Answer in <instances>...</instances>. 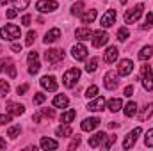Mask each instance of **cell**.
Here are the masks:
<instances>
[{"label": "cell", "mask_w": 153, "mask_h": 151, "mask_svg": "<svg viewBox=\"0 0 153 151\" xmlns=\"http://www.w3.org/2000/svg\"><path fill=\"white\" fill-rule=\"evenodd\" d=\"M0 38L7 39V41H14V39L22 38V30L18 25H13V23H7L0 29Z\"/></svg>", "instance_id": "1"}, {"label": "cell", "mask_w": 153, "mask_h": 151, "mask_svg": "<svg viewBox=\"0 0 153 151\" xmlns=\"http://www.w3.org/2000/svg\"><path fill=\"white\" fill-rule=\"evenodd\" d=\"M78 78H80V70L78 68H71V70H68L64 76H62V84L66 85V87H73L76 82H78Z\"/></svg>", "instance_id": "2"}, {"label": "cell", "mask_w": 153, "mask_h": 151, "mask_svg": "<svg viewBox=\"0 0 153 151\" xmlns=\"http://www.w3.org/2000/svg\"><path fill=\"white\" fill-rule=\"evenodd\" d=\"M103 85H105V89L114 91L116 87L119 85V75H117V71H107L105 76H103Z\"/></svg>", "instance_id": "3"}, {"label": "cell", "mask_w": 153, "mask_h": 151, "mask_svg": "<svg viewBox=\"0 0 153 151\" xmlns=\"http://www.w3.org/2000/svg\"><path fill=\"white\" fill-rule=\"evenodd\" d=\"M143 9H144V5H143V4H139V5H135L134 9L126 11V14H125V23H128V25L135 23V21L141 18V14H143Z\"/></svg>", "instance_id": "4"}, {"label": "cell", "mask_w": 153, "mask_h": 151, "mask_svg": "<svg viewBox=\"0 0 153 151\" xmlns=\"http://www.w3.org/2000/svg\"><path fill=\"white\" fill-rule=\"evenodd\" d=\"M91 41H93V46L94 48H102V46H105L109 43V34L103 32V30H96V32H93Z\"/></svg>", "instance_id": "5"}, {"label": "cell", "mask_w": 153, "mask_h": 151, "mask_svg": "<svg viewBox=\"0 0 153 151\" xmlns=\"http://www.w3.org/2000/svg\"><path fill=\"white\" fill-rule=\"evenodd\" d=\"M45 59H46V62H50V64H59V62L64 59V52H62V50H57V48H52V50H48V52L45 53Z\"/></svg>", "instance_id": "6"}, {"label": "cell", "mask_w": 153, "mask_h": 151, "mask_svg": "<svg viewBox=\"0 0 153 151\" xmlns=\"http://www.w3.org/2000/svg\"><path fill=\"white\" fill-rule=\"evenodd\" d=\"M141 132H143V130H141L139 126L134 128V130L125 137V141H123V150H130V148H134V144L137 142V137L141 135Z\"/></svg>", "instance_id": "7"}, {"label": "cell", "mask_w": 153, "mask_h": 151, "mask_svg": "<svg viewBox=\"0 0 153 151\" xmlns=\"http://www.w3.org/2000/svg\"><path fill=\"white\" fill-rule=\"evenodd\" d=\"M57 7H59V4L55 0H39L36 4V9L39 13H53Z\"/></svg>", "instance_id": "8"}, {"label": "cell", "mask_w": 153, "mask_h": 151, "mask_svg": "<svg viewBox=\"0 0 153 151\" xmlns=\"http://www.w3.org/2000/svg\"><path fill=\"white\" fill-rule=\"evenodd\" d=\"M39 84H41L43 89H46V91H50V93L57 91V80H55V76H52V75H45L39 80Z\"/></svg>", "instance_id": "9"}, {"label": "cell", "mask_w": 153, "mask_h": 151, "mask_svg": "<svg viewBox=\"0 0 153 151\" xmlns=\"http://www.w3.org/2000/svg\"><path fill=\"white\" fill-rule=\"evenodd\" d=\"M134 71V62L128 61V59H123L119 61V66H117V75L119 76H128Z\"/></svg>", "instance_id": "10"}, {"label": "cell", "mask_w": 153, "mask_h": 151, "mask_svg": "<svg viewBox=\"0 0 153 151\" xmlns=\"http://www.w3.org/2000/svg\"><path fill=\"white\" fill-rule=\"evenodd\" d=\"M71 55H73L75 61H84V59H87V48L82 43H76L71 48Z\"/></svg>", "instance_id": "11"}, {"label": "cell", "mask_w": 153, "mask_h": 151, "mask_svg": "<svg viewBox=\"0 0 153 151\" xmlns=\"http://www.w3.org/2000/svg\"><path fill=\"white\" fill-rule=\"evenodd\" d=\"M116 21V11L114 9H109V11H105V14L102 16V20H100V25L102 27H105V29H109V27H112Z\"/></svg>", "instance_id": "12"}, {"label": "cell", "mask_w": 153, "mask_h": 151, "mask_svg": "<svg viewBox=\"0 0 153 151\" xmlns=\"http://www.w3.org/2000/svg\"><path fill=\"white\" fill-rule=\"evenodd\" d=\"M105 105H107L105 98H96V100L89 101L87 110H91V112H100V110H105Z\"/></svg>", "instance_id": "13"}, {"label": "cell", "mask_w": 153, "mask_h": 151, "mask_svg": "<svg viewBox=\"0 0 153 151\" xmlns=\"http://www.w3.org/2000/svg\"><path fill=\"white\" fill-rule=\"evenodd\" d=\"M98 124H100V119H98V117H87V119L82 121L80 126H82L84 132H91V130H96Z\"/></svg>", "instance_id": "14"}, {"label": "cell", "mask_w": 153, "mask_h": 151, "mask_svg": "<svg viewBox=\"0 0 153 151\" xmlns=\"http://www.w3.org/2000/svg\"><path fill=\"white\" fill-rule=\"evenodd\" d=\"M9 71V76H16V68L11 59H0V71Z\"/></svg>", "instance_id": "15"}, {"label": "cell", "mask_w": 153, "mask_h": 151, "mask_svg": "<svg viewBox=\"0 0 153 151\" xmlns=\"http://www.w3.org/2000/svg\"><path fill=\"white\" fill-rule=\"evenodd\" d=\"M59 38H61V30H59V29H52V30H48L46 36L43 38V43H45V44H50V43H55Z\"/></svg>", "instance_id": "16"}, {"label": "cell", "mask_w": 153, "mask_h": 151, "mask_svg": "<svg viewBox=\"0 0 153 151\" xmlns=\"http://www.w3.org/2000/svg\"><path fill=\"white\" fill-rule=\"evenodd\" d=\"M103 59H105V62H109V64H112L117 61V48L116 46H109L107 50H105V53H103Z\"/></svg>", "instance_id": "17"}, {"label": "cell", "mask_w": 153, "mask_h": 151, "mask_svg": "<svg viewBox=\"0 0 153 151\" xmlns=\"http://www.w3.org/2000/svg\"><path fill=\"white\" fill-rule=\"evenodd\" d=\"M75 36H76V39H80V41H87V39L93 38V30L87 29V27H82V29H76L75 30Z\"/></svg>", "instance_id": "18"}, {"label": "cell", "mask_w": 153, "mask_h": 151, "mask_svg": "<svg viewBox=\"0 0 153 151\" xmlns=\"http://www.w3.org/2000/svg\"><path fill=\"white\" fill-rule=\"evenodd\" d=\"M96 9H89V11H85V13H82L80 14V20H82V23H93L94 20H96Z\"/></svg>", "instance_id": "19"}, {"label": "cell", "mask_w": 153, "mask_h": 151, "mask_svg": "<svg viewBox=\"0 0 153 151\" xmlns=\"http://www.w3.org/2000/svg\"><path fill=\"white\" fill-rule=\"evenodd\" d=\"M68 105H70L68 96H64V94H57V96L53 98V107H57V109H66Z\"/></svg>", "instance_id": "20"}, {"label": "cell", "mask_w": 153, "mask_h": 151, "mask_svg": "<svg viewBox=\"0 0 153 151\" xmlns=\"http://www.w3.org/2000/svg\"><path fill=\"white\" fill-rule=\"evenodd\" d=\"M105 137H107V135H105L103 132H98V133H94V135L89 139V146H91V148H98V146H100V144L105 141Z\"/></svg>", "instance_id": "21"}, {"label": "cell", "mask_w": 153, "mask_h": 151, "mask_svg": "<svg viewBox=\"0 0 153 151\" xmlns=\"http://www.w3.org/2000/svg\"><path fill=\"white\" fill-rule=\"evenodd\" d=\"M55 133H57V137H70V135L73 133V130H71V126H70L68 123H64V124H61V126L55 130Z\"/></svg>", "instance_id": "22"}, {"label": "cell", "mask_w": 153, "mask_h": 151, "mask_svg": "<svg viewBox=\"0 0 153 151\" xmlns=\"http://www.w3.org/2000/svg\"><path fill=\"white\" fill-rule=\"evenodd\" d=\"M41 148H43V150H57V148H59V142L53 141V139L43 137V139H41Z\"/></svg>", "instance_id": "23"}, {"label": "cell", "mask_w": 153, "mask_h": 151, "mask_svg": "<svg viewBox=\"0 0 153 151\" xmlns=\"http://www.w3.org/2000/svg\"><path fill=\"white\" fill-rule=\"evenodd\" d=\"M107 107L111 112H119L123 109V101H121V98H112L111 101H107Z\"/></svg>", "instance_id": "24"}, {"label": "cell", "mask_w": 153, "mask_h": 151, "mask_svg": "<svg viewBox=\"0 0 153 151\" xmlns=\"http://www.w3.org/2000/svg\"><path fill=\"white\" fill-rule=\"evenodd\" d=\"M123 112H125L126 117H134V115L137 114V103H135V101H128V103L125 105Z\"/></svg>", "instance_id": "25"}, {"label": "cell", "mask_w": 153, "mask_h": 151, "mask_svg": "<svg viewBox=\"0 0 153 151\" xmlns=\"http://www.w3.org/2000/svg\"><path fill=\"white\" fill-rule=\"evenodd\" d=\"M7 112H11L13 115H22V114L25 112V107L18 105V103H9L7 105Z\"/></svg>", "instance_id": "26"}, {"label": "cell", "mask_w": 153, "mask_h": 151, "mask_svg": "<svg viewBox=\"0 0 153 151\" xmlns=\"http://www.w3.org/2000/svg\"><path fill=\"white\" fill-rule=\"evenodd\" d=\"M75 115H76V110L70 109V110H66V112L61 114V123H71V121L75 119Z\"/></svg>", "instance_id": "27"}, {"label": "cell", "mask_w": 153, "mask_h": 151, "mask_svg": "<svg viewBox=\"0 0 153 151\" xmlns=\"http://www.w3.org/2000/svg\"><path fill=\"white\" fill-rule=\"evenodd\" d=\"M152 55H153L152 46H144V48L139 52V59H141V61H148V59H152Z\"/></svg>", "instance_id": "28"}, {"label": "cell", "mask_w": 153, "mask_h": 151, "mask_svg": "<svg viewBox=\"0 0 153 151\" xmlns=\"http://www.w3.org/2000/svg\"><path fill=\"white\" fill-rule=\"evenodd\" d=\"M153 114V103H150V105H146L144 109H143V112H141V115H139V119L141 121H146L148 117H152Z\"/></svg>", "instance_id": "29"}, {"label": "cell", "mask_w": 153, "mask_h": 151, "mask_svg": "<svg viewBox=\"0 0 153 151\" xmlns=\"http://www.w3.org/2000/svg\"><path fill=\"white\" fill-rule=\"evenodd\" d=\"M143 87L144 91H153V75H148V76H143Z\"/></svg>", "instance_id": "30"}, {"label": "cell", "mask_w": 153, "mask_h": 151, "mask_svg": "<svg viewBox=\"0 0 153 151\" xmlns=\"http://www.w3.org/2000/svg\"><path fill=\"white\" fill-rule=\"evenodd\" d=\"M96 68H98V59L96 57H93L91 61H87V64H85V71L87 73H94Z\"/></svg>", "instance_id": "31"}, {"label": "cell", "mask_w": 153, "mask_h": 151, "mask_svg": "<svg viewBox=\"0 0 153 151\" xmlns=\"http://www.w3.org/2000/svg\"><path fill=\"white\" fill-rule=\"evenodd\" d=\"M85 96H87L89 100L96 98V96H98V87H96V85H89V87H87V91H85Z\"/></svg>", "instance_id": "32"}, {"label": "cell", "mask_w": 153, "mask_h": 151, "mask_svg": "<svg viewBox=\"0 0 153 151\" xmlns=\"http://www.w3.org/2000/svg\"><path fill=\"white\" fill-rule=\"evenodd\" d=\"M20 132H22V128H20L18 124H16V126H11V128L7 130V135H9L11 139H16V137L20 135Z\"/></svg>", "instance_id": "33"}, {"label": "cell", "mask_w": 153, "mask_h": 151, "mask_svg": "<svg viewBox=\"0 0 153 151\" xmlns=\"http://www.w3.org/2000/svg\"><path fill=\"white\" fill-rule=\"evenodd\" d=\"M84 11V2H76L71 5V14H82Z\"/></svg>", "instance_id": "34"}, {"label": "cell", "mask_w": 153, "mask_h": 151, "mask_svg": "<svg viewBox=\"0 0 153 151\" xmlns=\"http://www.w3.org/2000/svg\"><path fill=\"white\" fill-rule=\"evenodd\" d=\"M39 68H41V64H39L38 61L29 62V73H30V75H36V73L39 71Z\"/></svg>", "instance_id": "35"}, {"label": "cell", "mask_w": 153, "mask_h": 151, "mask_svg": "<svg viewBox=\"0 0 153 151\" xmlns=\"http://www.w3.org/2000/svg\"><path fill=\"white\" fill-rule=\"evenodd\" d=\"M144 144H146L148 148H153V128L146 132V137H144Z\"/></svg>", "instance_id": "36"}, {"label": "cell", "mask_w": 153, "mask_h": 151, "mask_svg": "<svg viewBox=\"0 0 153 151\" xmlns=\"http://www.w3.org/2000/svg\"><path fill=\"white\" fill-rule=\"evenodd\" d=\"M14 2V7L18 9V11H23V9H27V5H29V0H13Z\"/></svg>", "instance_id": "37"}, {"label": "cell", "mask_w": 153, "mask_h": 151, "mask_svg": "<svg viewBox=\"0 0 153 151\" xmlns=\"http://www.w3.org/2000/svg\"><path fill=\"white\" fill-rule=\"evenodd\" d=\"M153 27V13H148V16H146V21H144V25L141 27L143 30H146V29H152Z\"/></svg>", "instance_id": "38"}, {"label": "cell", "mask_w": 153, "mask_h": 151, "mask_svg": "<svg viewBox=\"0 0 153 151\" xmlns=\"http://www.w3.org/2000/svg\"><path fill=\"white\" fill-rule=\"evenodd\" d=\"M126 38H128V29H126V27L117 29V39H119V41H125Z\"/></svg>", "instance_id": "39"}, {"label": "cell", "mask_w": 153, "mask_h": 151, "mask_svg": "<svg viewBox=\"0 0 153 151\" xmlns=\"http://www.w3.org/2000/svg\"><path fill=\"white\" fill-rule=\"evenodd\" d=\"M9 84L5 82V80H0V96H5L7 93H9Z\"/></svg>", "instance_id": "40"}, {"label": "cell", "mask_w": 153, "mask_h": 151, "mask_svg": "<svg viewBox=\"0 0 153 151\" xmlns=\"http://www.w3.org/2000/svg\"><path fill=\"white\" fill-rule=\"evenodd\" d=\"M45 100H46V94H43V93H36V94H34V100H32V101H34V105H41V103H43Z\"/></svg>", "instance_id": "41"}, {"label": "cell", "mask_w": 153, "mask_h": 151, "mask_svg": "<svg viewBox=\"0 0 153 151\" xmlns=\"http://www.w3.org/2000/svg\"><path fill=\"white\" fill-rule=\"evenodd\" d=\"M114 142H116V135H111V137H109V141H107V142H103V146H102V148H103L105 151H107V150H111Z\"/></svg>", "instance_id": "42"}, {"label": "cell", "mask_w": 153, "mask_h": 151, "mask_svg": "<svg viewBox=\"0 0 153 151\" xmlns=\"http://www.w3.org/2000/svg\"><path fill=\"white\" fill-rule=\"evenodd\" d=\"M11 119H13V114H11V112L2 114V115H0V124H7V123H9Z\"/></svg>", "instance_id": "43"}, {"label": "cell", "mask_w": 153, "mask_h": 151, "mask_svg": "<svg viewBox=\"0 0 153 151\" xmlns=\"http://www.w3.org/2000/svg\"><path fill=\"white\" fill-rule=\"evenodd\" d=\"M34 39H36V32H34V30H30V32L27 34V39H25V44H27V46H30V44L34 43Z\"/></svg>", "instance_id": "44"}, {"label": "cell", "mask_w": 153, "mask_h": 151, "mask_svg": "<svg viewBox=\"0 0 153 151\" xmlns=\"http://www.w3.org/2000/svg\"><path fill=\"white\" fill-rule=\"evenodd\" d=\"M18 13H20V11L14 7V9H7V13H5V14H7V18H9V20H13V18H16V16H18Z\"/></svg>", "instance_id": "45"}, {"label": "cell", "mask_w": 153, "mask_h": 151, "mask_svg": "<svg viewBox=\"0 0 153 151\" xmlns=\"http://www.w3.org/2000/svg\"><path fill=\"white\" fill-rule=\"evenodd\" d=\"M29 91V84H23V85H18V89H16V93L18 94H25Z\"/></svg>", "instance_id": "46"}, {"label": "cell", "mask_w": 153, "mask_h": 151, "mask_svg": "<svg viewBox=\"0 0 153 151\" xmlns=\"http://www.w3.org/2000/svg\"><path fill=\"white\" fill-rule=\"evenodd\" d=\"M123 94H125L126 98H130V96L134 94V85H126V87H125V93H123Z\"/></svg>", "instance_id": "47"}, {"label": "cell", "mask_w": 153, "mask_h": 151, "mask_svg": "<svg viewBox=\"0 0 153 151\" xmlns=\"http://www.w3.org/2000/svg\"><path fill=\"white\" fill-rule=\"evenodd\" d=\"M78 144H80V137H78V135H76L75 139H73V141H71V144H70V146H68V150H75L76 146H78Z\"/></svg>", "instance_id": "48"}, {"label": "cell", "mask_w": 153, "mask_h": 151, "mask_svg": "<svg viewBox=\"0 0 153 151\" xmlns=\"http://www.w3.org/2000/svg\"><path fill=\"white\" fill-rule=\"evenodd\" d=\"M11 50H13L14 53H20V52H22V44H20V43H13V44H11Z\"/></svg>", "instance_id": "49"}, {"label": "cell", "mask_w": 153, "mask_h": 151, "mask_svg": "<svg viewBox=\"0 0 153 151\" xmlns=\"http://www.w3.org/2000/svg\"><path fill=\"white\" fill-rule=\"evenodd\" d=\"M30 20H32V18H30L29 14H25V16L22 18V25H25V27H29V25H30Z\"/></svg>", "instance_id": "50"}, {"label": "cell", "mask_w": 153, "mask_h": 151, "mask_svg": "<svg viewBox=\"0 0 153 151\" xmlns=\"http://www.w3.org/2000/svg\"><path fill=\"white\" fill-rule=\"evenodd\" d=\"M38 52H30L29 53V62H34V61H38Z\"/></svg>", "instance_id": "51"}, {"label": "cell", "mask_w": 153, "mask_h": 151, "mask_svg": "<svg viewBox=\"0 0 153 151\" xmlns=\"http://www.w3.org/2000/svg\"><path fill=\"white\" fill-rule=\"evenodd\" d=\"M4 148H5V141L0 137V150H4Z\"/></svg>", "instance_id": "52"}, {"label": "cell", "mask_w": 153, "mask_h": 151, "mask_svg": "<svg viewBox=\"0 0 153 151\" xmlns=\"http://www.w3.org/2000/svg\"><path fill=\"white\" fill-rule=\"evenodd\" d=\"M109 126H111V128H117V123H116V121H111V124H109Z\"/></svg>", "instance_id": "53"}, {"label": "cell", "mask_w": 153, "mask_h": 151, "mask_svg": "<svg viewBox=\"0 0 153 151\" xmlns=\"http://www.w3.org/2000/svg\"><path fill=\"white\" fill-rule=\"evenodd\" d=\"M7 2H11V0H0V5H5Z\"/></svg>", "instance_id": "54"}, {"label": "cell", "mask_w": 153, "mask_h": 151, "mask_svg": "<svg viewBox=\"0 0 153 151\" xmlns=\"http://www.w3.org/2000/svg\"><path fill=\"white\" fill-rule=\"evenodd\" d=\"M119 2H121V4H123V5H125V4H126V2H128V0H119Z\"/></svg>", "instance_id": "55"}]
</instances>
